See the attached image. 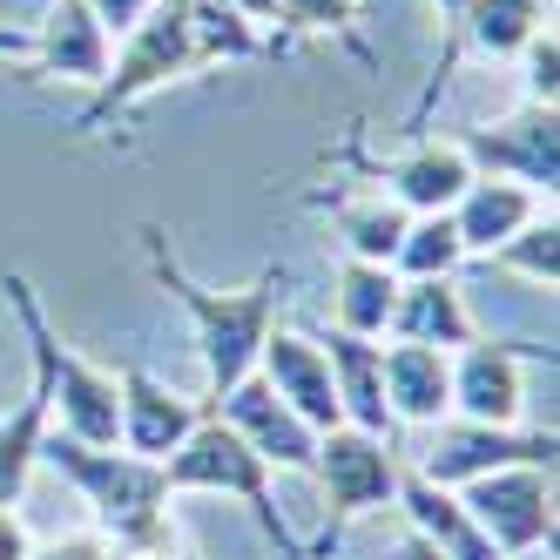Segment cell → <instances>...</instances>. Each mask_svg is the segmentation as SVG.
<instances>
[{
    "mask_svg": "<svg viewBox=\"0 0 560 560\" xmlns=\"http://www.w3.org/2000/svg\"><path fill=\"white\" fill-rule=\"evenodd\" d=\"M142 257H149V277L163 284V298L189 311L196 351H203V378H210V398H223L230 385H244V378L257 372V358H264V338H270V325H277V298H284L291 270L270 264V270L250 277L244 291H210V284H196V277L176 264L163 223H142Z\"/></svg>",
    "mask_w": 560,
    "mask_h": 560,
    "instance_id": "6da1fadb",
    "label": "cell"
},
{
    "mask_svg": "<svg viewBox=\"0 0 560 560\" xmlns=\"http://www.w3.org/2000/svg\"><path fill=\"white\" fill-rule=\"evenodd\" d=\"M0 291H8L21 331H27L34 365L48 372L55 425H61L68 439H82V446H115V439H122V385H115V372L95 365V358H82V351H74V345L48 325V304H42V291H34L21 270L0 277Z\"/></svg>",
    "mask_w": 560,
    "mask_h": 560,
    "instance_id": "7a4b0ae2",
    "label": "cell"
},
{
    "mask_svg": "<svg viewBox=\"0 0 560 560\" xmlns=\"http://www.w3.org/2000/svg\"><path fill=\"white\" fill-rule=\"evenodd\" d=\"M163 479H170V493H223V500H236V506H250V520L264 527V540L284 553V560H311V547L291 534V520H284V506H277V466H264L244 439H236L210 406H203V419L189 425V439L163 459Z\"/></svg>",
    "mask_w": 560,
    "mask_h": 560,
    "instance_id": "3957f363",
    "label": "cell"
},
{
    "mask_svg": "<svg viewBox=\"0 0 560 560\" xmlns=\"http://www.w3.org/2000/svg\"><path fill=\"white\" fill-rule=\"evenodd\" d=\"M42 466L61 472L74 493L89 500L102 540H122L136 527H149V520L170 513V479L155 459H136L122 446H82V439H68L61 425L42 432Z\"/></svg>",
    "mask_w": 560,
    "mask_h": 560,
    "instance_id": "277c9868",
    "label": "cell"
},
{
    "mask_svg": "<svg viewBox=\"0 0 560 560\" xmlns=\"http://www.w3.org/2000/svg\"><path fill=\"white\" fill-rule=\"evenodd\" d=\"M189 74H210V68H203V55H196L189 27H183V14L170 8V0H155V8H149V14L122 34V48H115V61H108V74H102L95 102H89L82 115H74V129L95 136L102 122H115V115L136 108L142 95L170 89V82H189Z\"/></svg>",
    "mask_w": 560,
    "mask_h": 560,
    "instance_id": "5b68a950",
    "label": "cell"
},
{
    "mask_svg": "<svg viewBox=\"0 0 560 560\" xmlns=\"http://www.w3.org/2000/svg\"><path fill=\"white\" fill-rule=\"evenodd\" d=\"M398 466L406 453L378 432H358V425H331L317 432V459H311V479L325 493V547L351 527V520H372V513H392L398 500Z\"/></svg>",
    "mask_w": 560,
    "mask_h": 560,
    "instance_id": "8992f818",
    "label": "cell"
},
{
    "mask_svg": "<svg viewBox=\"0 0 560 560\" xmlns=\"http://www.w3.org/2000/svg\"><path fill=\"white\" fill-rule=\"evenodd\" d=\"M453 493L500 560H527V553L553 547V466H500Z\"/></svg>",
    "mask_w": 560,
    "mask_h": 560,
    "instance_id": "52a82bcc",
    "label": "cell"
},
{
    "mask_svg": "<svg viewBox=\"0 0 560 560\" xmlns=\"http://www.w3.org/2000/svg\"><path fill=\"white\" fill-rule=\"evenodd\" d=\"M527 365H553V345L479 331L472 345L453 351V412L446 419L520 425V412H527Z\"/></svg>",
    "mask_w": 560,
    "mask_h": 560,
    "instance_id": "ba28073f",
    "label": "cell"
},
{
    "mask_svg": "<svg viewBox=\"0 0 560 560\" xmlns=\"http://www.w3.org/2000/svg\"><path fill=\"white\" fill-rule=\"evenodd\" d=\"M432 487H466L500 466H553V425H472V419H439L425 453H406Z\"/></svg>",
    "mask_w": 560,
    "mask_h": 560,
    "instance_id": "9c48e42d",
    "label": "cell"
},
{
    "mask_svg": "<svg viewBox=\"0 0 560 560\" xmlns=\"http://www.w3.org/2000/svg\"><path fill=\"white\" fill-rule=\"evenodd\" d=\"M459 155L472 163V176H506L520 189H534L553 203V183H560V108H540V102H520L513 115L487 129H466L453 136Z\"/></svg>",
    "mask_w": 560,
    "mask_h": 560,
    "instance_id": "30bf717a",
    "label": "cell"
},
{
    "mask_svg": "<svg viewBox=\"0 0 560 560\" xmlns=\"http://www.w3.org/2000/svg\"><path fill=\"white\" fill-rule=\"evenodd\" d=\"M203 406L244 439V446L264 459V466H284V472H311V459H317V432L277 398L257 372L244 378V385H230L223 398H203Z\"/></svg>",
    "mask_w": 560,
    "mask_h": 560,
    "instance_id": "8fae6325",
    "label": "cell"
},
{
    "mask_svg": "<svg viewBox=\"0 0 560 560\" xmlns=\"http://www.w3.org/2000/svg\"><path fill=\"white\" fill-rule=\"evenodd\" d=\"M351 155H358V170H365L406 217L453 210L459 196H466V183H472V163L459 155V142H439V136H425V142H412V149H398L392 163H372L358 142H351Z\"/></svg>",
    "mask_w": 560,
    "mask_h": 560,
    "instance_id": "7c38bea8",
    "label": "cell"
},
{
    "mask_svg": "<svg viewBox=\"0 0 560 560\" xmlns=\"http://www.w3.org/2000/svg\"><path fill=\"white\" fill-rule=\"evenodd\" d=\"M446 27H453V34H446V55H439L432 89L419 95V108L439 95V82L453 74V61H459L466 48H472V55H487V61H513L547 21H540V0H459V8L446 14ZM419 108H412V122H419Z\"/></svg>",
    "mask_w": 560,
    "mask_h": 560,
    "instance_id": "4fadbf2b",
    "label": "cell"
},
{
    "mask_svg": "<svg viewBox=\"0 0 560 560\" xmlns=\"http://www.w3.org/2000/svg\"><path fill=\"white\" fill-rule=\"evenodd\" d=\"M115 385H122V439H115V446L136 453V459L163 466L183 439H189V425L203 419V398L170 392L149 365H122V372H115Z\"/></svg>",
    "mask_w": 560,
    "mask_h": 560,
    "instance_id": "5bb4252c",
    "label": "cell"
},
{
    "mask_svg": "<svg viewBox=\"0 0 560 560\" xmlns=\"http://www.w3.org/2000/svg\"><path fill=\"white\" fill-rule=\"evenodd\" d=\"M34 74L48 82H82V89H102V74L115 61V34L82 8V0H55L34 27Z\"/></svg>",
    "mask_w": 560,
    "mask_h": 560,
    "instance_id": "9a60e30c",
    "label": "cell"
},
{
    "mask_svg": "<svg viewBox=\"0 0 560 560\" xmlns=\"http://www.w3.org/2000/svg\"><path fill=\"white\" fill-rule=\"evenodd\" d=\"M257 378L284 398V406L311 425V432H331L345 425L338 419V392H331V372H325V351H317V338L304 331H277L264 338V358H257Z\"/></svg>",
    "mask_w": 560,
    "mask_h": 560,
    "instance_id": "2e32d148",
    "label": "cell"
},
{
    "mask_svg": "<svg viewBox=\"0 0 560 560\" xmlns=\"http://www.w3.org/2000/svg\"><path fill=\"white\" fill-rule=\"evenodd\" d=\"M392 513L406 520V534H419L439 560H500L487 547V534L472 527V513L459 506V493L453 487H432L412 459L398 466V500H392Z\"/></svg>",
    "mask_w": 560,
    "mask_h": 560,
    "instance_id": "e0dca14e",
    "label": "cell"
},
{
    "mask_svg": "<svg viewBox=\"0 0 560 560\" xmlns=\"http://www.w3.org/2000/svg\"><path fill=\"white\" fill-rule=\"evenodd\" d=\"M392 345H432V351H459L479 338V317L459 291V277H398V304H392Z\"/></svg>",
    "mask_w": 560,
    "mask_h": 560,
    "instance_id": "ac0fdd59",
    "label": "cell"
},
{
    "mask_svg": "<svg viewBox=\"0 0 560 560\" xmlns=\"http://www.w3.org/2000/svg\"><path fill=\"white\" fill-rule=\"evenodd\" d=\"M392 425H439L453 412V351L432 345H385L378 358Z\"/></svg>",
    "mask_w": 560,
    "mask_h": 560,
    "instance_id": "d6986e66",
    "label": "cell"
},
{
    "mask_svg": "<svg viewBox=\"0 0 560 560\" xmlns=\"http://www.w3.org/2000/svg\"><path fill=\"white\" fill-rule=\"evenodd\" d=\"M317 351H325V372H331V392H338V419L358 425V432H378L392 439V412H385V378H378V358L385 345L378 338H351V331H331L317 338Z\"/></svg>",
    "mask_w": 560,
    "mask_h": 560,
    "instance_id": "ffe728a7",
    "label": "cell"
},
{
    "mask_svg": "<svg viewBox=\"0 0 560 560\" xmlns=\"http://www.w3.org/2000/svg\"><path fill=\"white\" fill-rule=\"evenodd\" d=\"M540 217V196L534 189H520L506 176H472L466 196L453 203V230H459V244L466 257H493L513 230H527Z\"/></svg>",
    "mask_w": 560,
    "mask_h": 560,
    "instance_id": "44dd1931",
    "label": "cell"
},
{
    "mask_svg": "<svg viewBox=\"0 0 560 560\" xmlns=\"http://www.w3.org/2000/svg\"><path fill=\"white\" fill-rule=\"evenodd\" d=\"M48 425H55V392H48V372L34 365L27 398L0 412V506H21L27 472L42 466V432H48Z\"/></svg>",
    "mask_w": 560,
    "mask_h": 560,
    "instance_id": "7402d4cb",
    "label": "cell"
},
{
    "mask_svg": "<svg viewBox=\"0 0 560 560\" xmlns=\"http://www.w3.org/2000/svg\"><path fill=\"white\" fill-rule=\"evenodd\" d=\"M331 217V230L345 236V257H372V264H392L398 257V236H406V210L392 203L385 189H351V196H317Z\"/></svg>",
    "mask_w": 560,
    "mask_h": 560,
    "instance_id": "603a6c76",
    "label": "cell"
},
{
    "mask_svg": "<svg viewBox=\"0 0 560 560\" xmlns=\"http://www.w3.org/2000/svg\"><path fill=\"white\" fill-rule=\"evenodd\" d=\"M392 304H398V270H392V264H372V257H345V264H338L331 331H351V338H385Z\"/></svg>",
    "mask_w": 560,
    "mask_h": 560,
    "instance_id": "cb8c5ba5",
    "label": "cell"
},
{
    "mask_svg": "<svg viewBox=\"0 0 560 560\" xmlns=\"http://www.w3.org/2000/svg\"><path fill=\"white\" fill-rule=\"evenodd\" d=\"M459 264H466V244L453 230V210L412 217L406 236H398V257H392L398 277H459Z\"/></svg>",
    "mask_w": 560,
    "mask_h": 560,
    "instance_id": "d4e9b609",
    "label": "cell"
},
{
    "mask_svg": "<svg viewBox=\"0 0 560 560\" xmlns=\"http://www.w3.org/2000/svg\"><path fill=\"white\" fill-rule=\"evenodd\" d=\"M493 264L513 270V277H527L534 291H553L560 284V223L553 217H534L527 230H513L506 244L493 250Z\"/></svg>",
    "mask_w": 560,
    "mask_h": 560,
    "instance_id": "484cf974",
    "label": "cell"
},
{
    "mask_svg": "<svg viewBox=\"0 0 560 560\" xmlns=\"http://www.w3.org/2000/svg\"><path fill=\"white\" fill-rule=\"evenodd\" d=\"M358 14H365V0H277V21H291L298 34H338L358 61H372L365 34H358Z\"/></svg>",
    "mask_w": 560,
    "mask_h": 560,
    "instance_id": "4316f807",
    "label": "cell"
},
{
    "mask_svg": "<svg viewBox=\"0 0 560 560\" xmlns=\"http://www.w3.org/2000/svg\"><path fill=\"white\" fill-rule=\"evenodd\" d=\"M520 68H527V102H540V108H553L560 102V42H553V27H540L527 48L513 55Z\"/></svg>",
    "mask_w": 560,
    "mask_h": 560,
    "instance_id": "83f0119b",
    "label": "cell"
},
{
    "mask_svg": "<svg viewBox=\"0 0 560 560\" xmlns=\"http://www.w3.org/2000/svg\"><path fill=\"white\" fill-rule=\"evenodd\" d=\"M108 560H189V547H183V534H176V520L163 513V520H149V527L108 540Z\"/></svg>",
    "mask_w": 560,
    "mask_h": 560,
    "instance_id": "f1b7e54d",
    "label": "cell"
},
{
    "mask_svg": "<svg viewBox=\"0 0 560 560\" xmlns=\"http://www.w3.org/2000/svg\"><path fill=\"white\" fill-rule=\"evenodd\" d=\"M82 8H89V14H95L108 34H115V42H122V34H129V27H136L149 8H155V0H82Z\"/></svg>",
    "mask_w": 560,
    "mask_h": 560,
    "instance_id": "f546056e",
    "label": "cell"
},
{
    "mask_svg": "<svg viewBox=\"0 0 560 560\" xmlns=\"http://www.w3.org/2000/svg\"><path fill=\"white\" fill-rule=\"evenodd\" d=\"M27 560H108V540L102 534H68V540H42Z\"/></svg>",
    "mask_w": 560,
    "mask_h": 560,
    "instance_id": "4dcf8cb0",
    "label": "cell"
},
{
    "mask_svg": "<svg viewBox=\"0 0 560 560\" xmlns=\"http://www.w3.org/2000/svg\"><path fill=\"white\" fill-rule=\"evenodd\" d=\"M34 553V534H27V520L14 506H0V560H27Z\"/></svg>",
    "mask_w": 560,
    "mask_h": 560,
    "instance_id": "1f68e13d",
    "label": "cell"
},
{
    "mask_svg": "<svg viewBox=\"0 0 560 560\" xmlns=\"http://www.w3.org/2000/svg\"><path fill=\"white\" fill-rule=\"evenodd\" d=\"M230 8L244 14V21H257V27H264V21H277V0H230Z\"/></svg>",
    "mask_w": 560,
    "mask_h": 560,
    "instance_id": "d6a6232c",
    "label": "cell"
},
{
    "mask_svg": "<svg viewBox=\"0 0 560 560\" xmlns=\"http://www.w3.org/2000/svg\"><path fill=\"white\" fill-rule=\"evenodd\" d=\"M0 55H34V34H21V27H0Z\"/></svg>",
    "mask_w": 560,
    "mask_h": 560,
    "instance_id": "836d02e7",
    "label": "cell"
},
{
    "mask_svg": "<svg viewBox=\"0 0 560 560\" xmlns=\"http://www.w3.org/2000/svg\"><path fill=\"white\" fill-rule=\"evenodd\" d=\"M398 560H439V553H432L419 534H406V540H398Z\"/></svg>",
    "mask_w": 560,
    "mask_h": 560,
    "instance_id": "e575fe53",
    "label": "cell"
}]
</instances>
